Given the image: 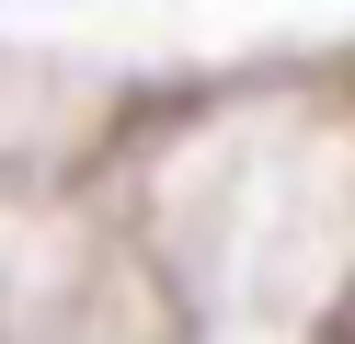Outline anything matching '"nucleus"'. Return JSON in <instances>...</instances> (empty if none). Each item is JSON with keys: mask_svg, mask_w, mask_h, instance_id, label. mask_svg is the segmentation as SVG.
<instances>
[{"mask_svg": "<svg viewBox=\"0 0 355 344\" xmlns=\"http://www.w3.org/2000/svg\"><path fill=\"white\" fill-rule=\"evenodd\" d=\"M332 344H355V310H344V321H332Z\"/></svg>", "mask_w": 355, "mask_h": 344, "instance_id": "obj_1", "label": "nucleus"}]
</instances>
